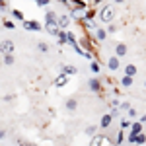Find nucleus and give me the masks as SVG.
Here are the masks:
<instances>
[{"instance_id": "nucleus-31", "label": "nucleus", "mask_w": 146, "mask_h": 146, "mask_svg": "<svg viewBox=\"0 0 146 146\" xmlns=\"http://www.w3.org/2000/svg\"><path fill=\"white\" fill-rule=\"evenodd\" d=\"M0 10H8V6H6V0H0Z\"/></svg>"}, {"instance_id": "nucleus-23", "label": "nucleus", "mask_w": 146, "mask_h": 146, "mask_svg": "<svg viewBox=\"0 0 146 146\" xmlns=\"http://www.w3.org/2000/svg\"><path fill=\"white\" fill-rule=\"evenodd\" d=\"M90 70H92V72H94V74H98V72H100V70H101L100 62H98V60H92V62H90Z\"/></svg>"}, {"instance_id": "nucleus-21", "label": "nucleus", "mask_w": 146, "mask_h": 146, "mask_svg": "<svg viewBox=\"0 0 146 146\" xmlns=\"http://www.w3.org/2000/svg\"><path fill=\"white\" fill-rule=\"evenodd\" d=\"M2 25H4V29H12V31L16 29V22H14V20H4Z\"/></svg>"}, {"instance_id": "nucleus-15", "label": "nucleus", "mask_w": 146, "mask_h": 146, "mask_svg": "<svg viewBox=\"0 0 146 146\" xmlns=\"http://www.w3.org/2000/svg\"><path fill=\"white\" fill-rule=\"evenodd\" d=\"M131 135H142V123H140V121L133 123V127H131Z\"/></svg>"}, {"instance_id": "nucleus-32", "label": "nucleus", "mask_w": 146, "mask_h": 146, "mask_svg": "<svg viewBox=\"0 0 146 146\" xmlns=\"http://www.w3.org/2000/svg\"><path fill=\"white\" fill-rule=\"evenodd\" d=\"M129 117H136V109L131 107V109H129Z\"/></svg>"}, {"instance_id": "nucleus-18", "label": "nucleus", "mask_w": 146, "mask_h": 146, "mask_svg": "<svg viewBox=\"0 0 146 146\" xmlns=\"http://www.w3.org/2000/svg\"><path fill=\"white\" fill-rule=\"evenodd\" d=\"M84 133L90 136V138H94L96 133H98V127H96V125H90V127H86V131H84Z\"/></svg>"}, {"instance_id": "nucleus-12", "label": "nucleus", "mask_w": 146, "mask_h": 146, "mask_svg": "<svg viewBox=\"0 0 146 146\" xmlns=\"http://www.w3.org/2000/svg\"><path fill=\"white\" fill-rule=\"evenodd\" d=\"M136 72H138V70H136L135 64H127V66H125V76H131V78H135Z\"/></svg>"}, {"instance_id": "nucleus-9", "label": "nucleus", "mask_w": 146, "mask_h": 146, "mask_svg": "<svg viewBox=\"0 0 146 146\" xmlns=\"http://www.w3.org/2000/svg\"><path fill=\"white\" fill-rule=\"evenodd\" d=\"M111 123H113V115H111V113H105V115L101 117V121H100V127H101V129H109Z\"/></svg>"}, {"instance_id": "nucleus-40", "label": "nucleus", "mask_w": 146, "mask_h": 146, "mask_svg": "<svg viewBox=\"0 0 146 146\" xmlns=\"http://www.w3.org/2000/svg\"><path fill=\"white\" fill-rule=\"evenodd\" d=\"M33 2H37V0H33Z\"/></svg>"}, {"instance_id": "nucleus-25", "label": "nucleus", "mask_w": 146, "mask_h": 146, "mask_svg": "<svg viewBox=\"0 0 146 146\" xmlns=\"http://www.w3.org/2000/svg\"><path fill=\"white\" fill-rule=\"evenodd\" d=\"M131 127H133V123H131V121H129V119H123V121H121V129H131Z\"/></svg>"}, {"instance_id": "nucleus-33", "label": "nucleus", "mask_w": 146, "mask_h": 146, "mask_svg": "<svg viewBox=\"0 0 146 146\" xmlns=\"http://www.w3.org/2000/svg\"><path fill=\"white\" fill-rule=\"evenodd\" d=\"M4 136H6V131H4V129H0V140H2Z\"/></svg>"}, {"instance_id": "nucleus-2", "label": "nucleus", "mask_w": 146, "mask_h": 146, "mask_svg": "<svg viewBox=\"0 0 146 146\" xmlns=\"http://www.w3.org/2000/svg\"><path fill=\"white\" fill-rule=\"evenodd\" d=\"M22 25H23V29H25V31H37V33H39V31H43V29H45V25H43V23H39L37 20H23Z\"/></svg>"}, {"instance_id": "nucleus-24", "label": "nucleus", "mask_w": 146, "mask_h": 146, "mask_svg": "<svg viewBox=\"0 0 146 146\" xmlns=\"http://www.w3.org/2000/svg\"><path fill=\"white\" fill-rule=\"evenodd\" d=\"M37 51H39V53H47V51H49V45H47L45 41H39V43H37Z\"/></svg>"}, {"instance_id": "nucleus-29", "label": "nucleus", "mask_w": 146, "mask_h": 146, "mask_svg": "<svg viewBox=\"0 0 146 146\" xmlns=\"http://www.w3.org/2000/svg\"><path fill=\"white\" fill-rule=\"evenodd\" d=\"M94 56H96V55H94V51H86V53H84V58H88L90 62L94 60Z\"/></svg>"}, {"instance_id": "nucleus-28", "label": "nucleus", "mask_w": 146, "mask_h": 146, "mask_svg": "<svg viewBox=\"0 0 146 146\" xmlns=\"http://www.w3.org/2000/svg\"><path fill=\"white\" fill-rule=\"evenodd\" d=\"M49 2H51V0H37L35 4H37L39 8H45V6H49Z\"/></svg>"}, {"instance_id": "nucleus-36", "label": "nucleus", "mask_w": 146, "mask_h": 146, "mask_svg": "<svg viewBox=\"0 0 146 146\" xmlns=\"http://www.w3.org/2000/svg\"><path fill=\"white\" fill-rule=\"evenodd\" d=\"M115 2H117V4H123V2H125V0H115Z\"/></svg>"}, {"instance_id": "nucleus-16", "label": "nucleus", "mask_w": 146, "mask_h": 146, "mask_svg": "<svg viewBox=\"0 0 146 146\" xmlns=\"http://www.w3.org/2000/svg\"><path fill=\"white\" fill-rule=\"evenodd\" d=\"M66 109H68V111H76V109H78V101L74 100V98L66 100Z\"/></svg>"}, {"instance_id": "nucleus-39", "label": "nucleus", "mask_w": 146, "mask_h": 146, "mask_svg": "<svg viewBox=\"0 0 146 146\" xmlns=\"http://www.w3.org/2000/svg\"><path fill=\"white\" fill-rule=\"evenodd\" d=\"M144 88H146V80H144Z\"/></svg>"}, {"instance_id": "nucleus-19", "label": "nucleus", "mask_w": 146, "mask_h": 146, "mask_svg": "<svg viewBox=\"0 0 146 146\" xmlns=\"http://www.w3.org/2000/svg\"><path fill=\"white\" fill-rule=\"evenodd\" d=\"M12 18H14V20H18V22H23V20H25V18H23V14L20 10H16V8H12Z\"/></svg>"}, {"instance_id": "nucleus-27", "label": "nucleus", "mask_w": 146, "mask_h": 146, "mask_svg": "<svg viewBox=\"0 0 146 146\" xmlns=\"http://www.w3.org/2000/svg\"><path fill=\"white\" fill-rule=\"evenodd\" d=\"M117 29H119V27H117V23H109V25H107V33H115Z\"/></svg>"}, {"instance_id": "nucleus-1", "label": "nucleus", "mask_w": 146, "mask_h": 146, "mask_svg": "<svg viewBox=\"0 0 146 146\" xmlns=\"http://www.w3.org/2000/svg\"><path fill=\"white\" fill-rule=\"evenodd\" d=\"M113 18H115V8L109 6V4L101 6L100 10H98V20H100L101 23H111Z\"/></svg>"}, {"instance_id": "nucleus-3", "label": "nucleus", "mask_w": 146, "mask_h": 146, "mask_svg": "<svg viewBox=\"0 0 146 146\" xmlns=\"http://www.w3.org/2000/svg\"><path fill=\"white\" fill-rule=\"evenodd\" d=\"M0 55H14V41L12 39H2L0 41Z\"/></svg>"}, {"instance_id": "nucleus-35", "label": "nucleus", "mask_w": 146, "mask_h": 146, "mask_svg": "<svg viewBox=\"0 0 146 146\" xmlns=\"http://www.w3.org/2000/svg\"><path fill=\"white\" fill-rule=\"evenodd\" d=\"M140 123H146V115H142V117H140Z\"/></svg>"}, {"instance_id": "nucleus-38", "label": "nucleus", "mask_w": 146, "mask_h": 146, "mask_svg": "<svg viewBox=\"0 0 146 146\" xmlns=\"http://www.w3.org/2000/svg\"><path fill=\"white\" fill-rule=\"evenodd\" d=\"M0 68H2V60H0Z\"/></svg>"}, {"instance_id": "nucleus-22", "label": "nucleus", "mask_w": 146, "mask_h": 146, "mask_svg": "<svg viewBox=\"0 0 146 146\" xmlns=\"http://www.w3.org/2000/svg\"><path fill=\"white\" fill-rule=\"evenodd\" d=\"M115 142H117V144H123V140H125V133H123V129H119V131H117V133H115Z\"/></svg>"}, {"instance_id": "nucleus-5", "label": "nucleus", "mask_w": 146, "mask_h": 146, "mask_svg": "<svg viewBox=\"0 0 146 146\" xmlns=\"http://www.w3.org/2000/svg\"><path fill=\"white\" fill-rule=\"evenodd\" d=\"M88 88H90L94 94H100L101 92V80L100 78H90L88 80Z\"/></svg>"}, {"instance_id": "nucleus-34", "label": "nucleus", "mask_w": 146, "mask_h": 146, "mask_svg": "<svg viewBox=\"0 0 146 146\" xmlns=\"http://www.w3.org/2000/svg\"><path fill=\"white\" fill-rule=\"evenodd\" d=\"M56 2H62V4H70V0H56Z\"/></svg>"}, {"instance_id": "nucleus-8", "label": "nucleus", "mask_w": 146, "mask_h": 146, "mask_svg": "<svg viewBox=\"0 0 146 146\" xmlns=\"http://www.w3.org/2000/svg\"><path fill=\"white\" fill-rule=\"evenodd\" d=\"M127 53H129V49H127L125 43H117V45H115V56L123 58V56H127Z\"/></svg>"}, {"instance_id": "nucleus-10", "label": "nucleus", "mask_w": 146, "mask_h": 146, "mask_svg": "<svg viewBox=\"0 0 146 146\" xmlns=\"http://www.w3.org/2000/svg\"><path fill=\"white\" fill-rule=\"evenodd\" d=\"M56 45H68V33L66 31H62L60 29V33H58V37H56Z\"/></svg>"}, {"instance_id": "nucleus-26", "label": "nucleus", "mask_w": 146, "mask_h": 146, "mask_svg": "<svg viewBox=\"0 0 146 146\" xmlns=\"http://www.w3.org/2000/svg\"><path fill=\"white\" fill-rule=\"evenodd\" d=\"M136 144H146V135H144V133L136 136Z\"/></svg>"}, {"instance_id": "nucleus-6", "label": "nucleus", "mask_w": 146, "mask_h": 146, "mask_svg": "<svg viewBox=\"0 0 146 146\" xmlns=\"http://www.w3.org/2000/svg\"><path fill=\"white\" fill-rule=\"evenodd\" d=\"M119 64H121V60H119V56H109V58H107V68H109V70H111V72H117V70H119Z\"/></svg>"}, {"instance_id": "nucleus-7", "label": "nucleus", "mask_w": 146, "mask_h": 146, "mask_svg": "<svg viewBox=\"0 0 146 146\" xmlns=\"http://www.w3.org/2000/svg\"><path fill=\"white\" fill-rule=\"evenodd\" d=\"M68 84V76L64 74V72H58V76L55 78V86L56 88H64Z\"/></svg>"}, {"instance_id": "nucleus-20", "label": "nucleus", "mask_w": 146, "mask_h": 146, "mask_svg": "<svg viewBox=\"0 0 146 146\" xmlns=\"http://www.w3.org/2000/svg\"><path fill=\"white\" fill-rule=\"evenodd\" d=\"M101 142H103V136H101V135H96L90 140V146H101Z\"/></svg>"}, {"instance_id": "nucleus-30", "label": "nucleus", "mask_w": 146, "mask_h": 146, "mask_svg": "<svg viewBox=\"0 0 146 146\" xmlns=\"http://www.w3.org/2000/svg\"><path fill=\"white\" fill-rule=\"evenodd\" d=\"M119 109H125V111H129V109H131V103H127V101L119 103Z\"/></svg>"}, {"instance_id": "nucleus-37", "label": "nucleus", "mask_w": 146, "mask_h": 146, "mask_svg": "<svg viewBox=\"0 0 146 146\" xmlns=\"http://www.w3.org/2000/svg\"><path fill=\"white\" fill-rule=\"evenodd\" d=\"M94 2H96V4H100V2H101V0H94Z\"/></svg>"}, {"instance_id": "nucleus-17", "label": "nucleus", "mask_w": 146, "mask_h": 146, "mask_svg": "<svg viewBox=\"0 0 146 146\" xmlns=\"http://www.w3.org/2000/svg\"><path fill=\"white\" fill-rule=\"evenodd\" d=\"M14 62H16L14 55H4V56H2V64H6V66H12Z\"/></svg>"}, {"instance_id": "nucleus-14", "label": "nucleus", "mask_w": 146, "mask_h": 146, "mask_svg": "<svg viewBox=\"0 0 146 146\" xmlns=\"http://www.w3.org/2000/svg\"><path fill=\"white\" fill-rule=\"evenodd\" d=\"M133 84H135V78H131V76H121V86H123V88H131V86H133Z\"/></svg>"}, {"instance_id": "nucleus-11", "label": "nucleus", "mask_w": 146, "mask_h": 146, "mask_svg": "<svg viewBox=\"0 0 146 146\" xmlns=\"http://www.w3.org/2000/svg\"><path fill=\"white\" fill-rule=\"evenodd\" d=\"M60 70H62L66 76H72V74H76V72H78V68L72 66V64H62V66H60Z\"/></svg>"}, {"instance_id": "nucleus-13", "label": "nucleus", "mask_w": 146, "mask_h": 146, "mask_svg": "<svg viewBox=\"0 0 146 146\" xmlns=\"http://www.w3.org/2000/svg\"><path fill=\"white\" fill-rule=\"evenodd\" d=\"M107 29H103V27H100L98 31H96V41H105L107 39Z\"/></svg>"}, {"instance_id": "nucleus-4", "label": "nucleus", "mask_w": 146, "mask_h": 146, "mask_svg": "<svg viewBox=\"0 0 146 146\" xmlns=\"http://www.w3.org/2000/svg\"><path fill=\"white\" fill-rule=\"evenodd\" d=\"M68 25H70V16L68 14H58V29L66 31Z\"/></svg>"}]
</instances>
